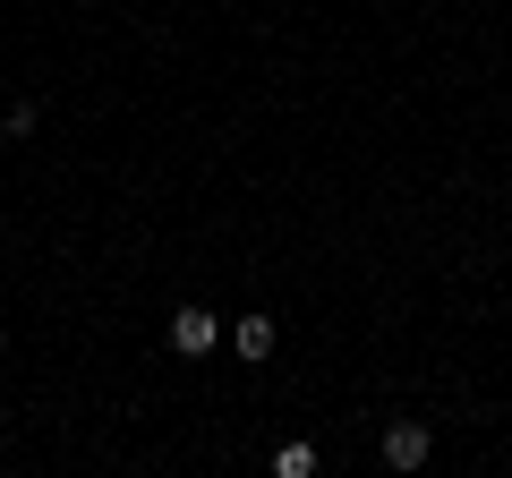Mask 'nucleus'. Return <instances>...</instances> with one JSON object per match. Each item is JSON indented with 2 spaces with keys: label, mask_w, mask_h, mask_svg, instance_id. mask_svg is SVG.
I'll return each instance as SVG.
<instances>
[{
  "label": "nucleus",
  "mask_w": 512,
  "mask_h": 478,
  "mask_svg": "<svg viewBox=\"0 0 512 478\" xmlns=\"http://www.w3.org/2000/svg\"><path fill=\"white\" fill-rule=\"evenodd\" d=\"M384 461H393V470H419V461H427V427L419 419H393V427H384Z\"/></svg>",
  "instance_id": "f257e3e1"
},
{
  "label": "nucleus",
  "mask_w": 512,
  "mask_h": 478,
  "mask_svg": "<svg viewBox=\"0 0 512 478\" xmlns=\"http://www.w3.org/2000/svg\"><path fill=\"white\" fill-rule=\"evenodd\" d=\"M171 350L205 359V350H214V316H205V308H180V316H171Z\"/></svg>",
  "instance_id": "f03ea898"
},
{
  "label": "nucleus",
  "mask_w": 512,
  "mask_h": 478,
  "mask_svg": "<svg viewBox=\"0 0 512 478\" xmlns=\"http://www.w3.org/2000/svg\"><path fill=\"white\" fill-rule=\"evenodd\" d=\"M231 350H239V359H274V325H265V316H248V325L231 333Z\"/></svg>",
  "instance_id": "7ed1b4c3"
},
{
  "label": "nucleus",
  "mask_w": 512,
  "mask_h": 478,
  "mask_svg": "<svg viewBox=\"0 0 512 478\" xmlns=\"http://www.w3.org/2000/svg\"><path fill=\"white\" fill-rule=\"evenodd\" d=\"M274 470H282V478H308V470H316V453H308V444H282Z\"/></svg>",
  "instance_id": "20e7f679"
}]
</instances>
